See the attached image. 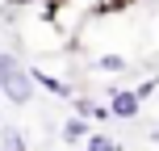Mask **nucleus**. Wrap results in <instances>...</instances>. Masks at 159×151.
Returning <instances> with one entry per match:
<instances>
[{
	"mask_svg": "<svg viewBox=\"0 0 159 151\" xmlns=\"http://www.w3.org/2000/svg\"><path fill=\"white\" fill-rule=\"evenodd\" d=\"M101 67L105 72H126V59L121 55H101Z\"/></svg>",
	"mask_w": 159,
	"mask_h": 151,
	"instance_id": "7",
	"label": "nucleus"
},
{
	"mask_svg": "<svg viewBox=\"0 0 159 151\" xmlns=\"http://www.w3.org/2000/svg\"><path fill=\"white\" fill-rule=\"evenodd\" d=\"M134 92H138V97H151V92H155V80H143V84H138Z\"/></svg>",
	"mask_w": 159,
	"mask_h": 151,
	"instance_id": "8",
	"label": "nucleus"
},
{
	"mask_svg": "<svg viewBox=\"0 0 159 151\" xmlns=\"http://www.w3.org/2000/svg\"><path fill=\"white\" fill-rule=\"evenodd\" d=\"M0 97H4V84H0Z\"/></svg>",
	"mask_w": 159,
	"mask_h": 151,
	"instance_id": "10",
	"label": "nucleus"
},
{
	"mask_svg": "<svg viewBox=\"0 0 159 151\" xmlns=\"http://www.w3.org/2000/svg\"><path fill=\"white\" fill-rule=\"evenodd\" d=\"M0 84H4V97H8L13 105H25V101L34 97V72H25V67H13Z\"/></svg>",
	"mask_w": 159,
	"mask_h": 151,
	"instance_id": "1",
	"label": "nucleus"
},
{
	"mask_svg": "<svg viewBox=\"0 0 159 151\" xmlns=\"http://www.w3.org/2000/svg\"><path fill=\"white\" fill-rule=\"evenodd\" d=\"M0 151H30V147H25V139L17 134V130H4V143H0Z\"/></svg>",
	"mask_w": 159,
	"mask_h": 151,
	"instance_id": "6",
	"label": "nucleus"
},
{
	"mask_svg": "<svg viewBox=\"0 0 159 151\" xmlns=\"http://www.w3.org/2000/svg\"><path fill=\"white\" fill-rule=\"evenodd\" d=\"M75 109H80V118H113V109H109V105H101V101H80L75 105Z\"/></svg>",
	"mask_w": 159,
	"mask_h": 151,
	"instance_id": "3",
	"label": "nucleus"
},
{
	"mask_svg": "<svg viewBox=\"0 0 159 151\" xmlns=\"http://www.w3.org/2000/svg\"><path fill=\"white\" fill-rule=\"evenodd\" d=\"M138 101H143V97H138L134 88H117L113 101H109V109H113V118H134V113H138Z\"/></svg>",
	"mask_w": 159,
	"mask_h": 151,
	"instance_id": "2",
	"label": "nucleus"
},
{
	"mask_svg": "<svg viewBox=\"0 0 159 151\" xmlns=\"http://www.w3.org/2000/svg\"><path fill=\"white\" fill-rule=\"evenodd\" d=\"M88 151H117V143L109 134H88Z\"/></svg>",
	"mask_w": 159,
	"mask_h": 151,
	"instance_id": "5",
	"label": "nucleus"
},
{
	"mask_svg": "<svg viewBox=\"0 0 159 151\" xmlns=\"http://www.w3.org/2000/svg\"><path fill=\"white\" fill-rule=\"evenodd\" d=\"M63 134L71 139V143H84V139H88V126H84V118H71V122L63 126Z\"/></svg>",
	"mask_w": 159,
	"mask_h": 151,
	"instance_id": "4",
	"label": "nucleus"
},
{
	"mask_svg": "<svg viewBox=\"0 0 159 151\" xmlns=\"http://www.w3.org/2000/svg\"><path fill=\"white\" fill-rule=\"evenodd\" d=\"M8 4H25V0H8Z\"/></svg>",
	"mask_w": 159,
	"mask_h": 151,
	"instance_id": "9",
	"label": "nucleus"
}]
</instances>
